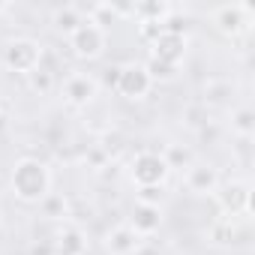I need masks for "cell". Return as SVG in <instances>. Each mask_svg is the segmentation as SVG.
I'll return each instance as SVG.
<instances>
[{"mask_svg":"<svg viewBox=\"0 0 255 255\" xmlns=\"http://www.w3.org/2000/svg\"><path fill=\"white\" fill-rule=\"evenodd\" d=\"M0 117H3V99H0Z\"/></svg>","mask_w":255,"mask_h":255,"instance_id":"484cf974","label":"cell"},{"mask_svg":"<svg viewBox=\"0 0 255 255\" xmlns=\"http://www.w3.org/2000/svg\"><path fill=\"white\" fill-rule=\"evenodd\" d=\"M186 48H189L186 33H168V30H162L150 42V60H159L165 66H174L177 69V63L186 57Z\"/></svg>","mask_w":255,"mask_h":255,"instance_id":"9c48e42d","label":"cell"},{"mask_svg":"<svg viewBox=\"0 0 255 255\" xmlns=\"http://www.w3.org/2000/svg\"><path fill=\"white\" fill-rule=\"evenodd\" d=\"M168 174H171V168L162 159V153H156V150H141L129 162V177L138 189H159L168 180Z\"/></svg>","mask_w":255,"mask_h":255,"instance_id":"277c9868","label":"cell"},{"mask_svg":"<svg viewBox=\"0 0 255 255\" xmlns=\"http://www.w3.org/2000/svg\"><path fill=\"white\" fill-rule=\"evenodd\" d=\"M219 183H222V177H219V171L210 162H192L183 171V186L192 195H213L219 189Z\"/></svg>","mask_w":255,"mask_h":255,"instance_id":"30bf717a","label":"cell"},{"mask_svg":"<svg viewBox=\"0 0 255 255\" xmlns=\"http://www.w3.org/2000/svg\"><path fill=\"white\" fill-rule=\"evenodd\" d=\"M9 189L24 204H42L51 195V168L36 156H21L9 171Z\"/></svg>","mask_w":255,"mask_h":255,"instance_id":"6da1fadb","label":"cell"},{"mask_svg":"<svg viewBox=\"0 0 255 255\" xmlns=\"http://www.w3.org/2000/svg\"><path fill=\"white\" fill-rule=\"evenodd\" d=\"M210 21L213 27L225 36V39H237L243 33L252 30V21H255V6L252 3H222L210 12Z\"/></svg>","mask_w":255,"mask_h":255,"instance_id":"3957f363","label":"cell"},{"mask_svg":"<svg viewBox=\"0 0 255 255\" xmlns=\"http://www.w3.org/2000/svg\"><path fill=\"white\" fill-rule=\"evenodd\" d=\"M42 60H45V48L30 36H15V39H6L0 45V63L9 72L30 75L33 69L42 66Z\"/></svg>","mask_w":255,"mask_h":255,"instance_id":"7a4b0ae2","label":"cell"},{"mask_svg":"<svg viewBox=\"0 0 255 255\" xmlns=\"http://www.w3.org/2000/svg\"><path fill=\"white\" fill-rule=\"evenodd\" d=\"M3 189H6V183H3V177H0V195H3Z\"/></svg>","mask_w":255,"mask_h":255,"instance_id":"cb8c5ba5","label":"cell"},{"mask_svg":"<svg viewBox=\"0 0 255 255\" xmlns=\"http://www.w3.org/2000/svg\"><path fill=\"white\" fill-rule=\"evenodd\" d=\"M129 225L141 240H147V237H153L159 228H162V207L159 204H141V201H135V207H132V213H129Z\"/></svg>","mask_w":255,"mask_h":255,"instance_id":"8fae6325","label":"cell"},{"mask_svg":"<svg viewBox=\"0 0 255 255\" xmlns=\"http://www.w3.org/2000/svg\"><path fill=\"white\" fill-rule=\"evenodd\" d=\"M84 255H90V252H84Z\"/></svg>","mask_w":255,"mask_h":255,"instance_id":"4316f807","label":"cell"},{"mask_svg":"<svg viewBox=\"0 0 255 255\" xmlns=\"http://www.w3.org/2000/svg\"><path fill=\"white\" fill-rule=\"evenodd\" d=\"M102 246H105L108 255H135L141 249V237L123 222V225H114L111 231H105Z\"/></svg>","mask_w":255,"mask_h":255,"instance_id":"7c38bea8","label":"cell"},{"mask_svg":"<svg viewBox=\"0 0 255 255\" xmlns=\"http://www.w3.org/2000/svg\"><path fill=\"white\" fill-rule=\"evenodd\" d=\"M60 93L72 108H87L99 93V81L90 72H69L60 84Z\"/></svg>","mask_w":255,"mask_h":255,"instance_id":"ba28073f","label":"cell"},{"mask_svg":"<svg viewBox=\"0 0 255 255\" xmlns=\"http://www.w3.org/2000/svg\"><path fill=\"white\" fill-rule=\"evenodd\" d=\"M144 69H147V75H150L153 81H156V78H159V81H168V78H174V72H177L174 66H165V63H159V60H147Z\"/></svg>","mask_w":255,"mask_h":255,"instance_id":"44dd1931","label":"cell"},{"mask_svg":"<svg viewBox=\"0 0 255 255\" xmlns=\"http://www.w3.org/2000/svg\"><path fill=\"white\" fill-rule=\"evenodd\" d=\"M114 90H117L123 99H129V102H141V99L153 90V78L147 75L144 63H123L120 72H117Z\"/></svg>","mask_w":255,"mask_h":255,"instance_id":"8992f818","label":"cell"},{"mask_svg":"<svg viewBox=\"0 0 255 255\" xmlns=\"http://www.w3.org/2000/svg\"><path fill=\"white\" fill-rule=\"evenodd\" d=\"M138 201L141 204H159L162 201V186L159 189H138Z\"/></svg>","mask_w":255,"mask_h":255,"instance_id":"7402d4cb","label":"cell"},{"mask_svg":"<svg viewBox=\"0 0 255 255\" xmlns=\"http://www.w3.org/2000/svg\"><path fill=\"white\" fill-rule=\"evenodd\" d=\"M117 72H120V66H105V75H102V78H105V84H108V87H114V84H117Z\"/></svg>","mask_w":255,"mask_h":255,"instance_id":"603a6c76","label":"cell"},{"mask_svg":"<svg viewBox=\"0 0 255 255\" xmlns=\"http://www.w3.org/2000/svg\"><path fill=\"white\" fill-rule=\"evenodd\" d=\"M162 159L168 162V168H189L195 159H192V150L189 147H180V144H168Z\"/></svg>","mask_w":255,"mask_h":255,"instance_id":"ac0fdd59","label":"cell"},{"mask_svg":"<svg viewBox=\"0 0 255 255\" xmlns=\"http://www.w3.org/2000/svg\"><path fill=\"white\" fill-rule=\"evenodd\" d=\"M219 210L225 216H240V213H252V189L246 180H228L219 183V189L213 192Z\"/></svg>","mask_w":255,"mask_h":255,"instance_id":"52a82bcc","label":"cell"},{"mask_svg":"<svg viewBox=\"0 0 255 255\" xmlns=\"http://www.w3.org/2000/svg\"><path fill=\"white\" fill-rule=\"evenodd\" d=\"M42 210H45L48 219H66V216H69V204H66V198L57 195V192H51V195L42 201Z\"/></svg>","mask_w":255,"mask_h":255,"instance_id":"d6986e66","label":"cell"},{"mask_svg":"<svg viewBox=\"0 0 255 255\" xmlns=\"http://www.w3.org/2000/svg\"><path fill=\"white\" fill-rule=\"evenodd\" d=\"M9 9V3H0V12H6Z\"/></svg>","mask_w":255,"mask_h":255,"instance_id":"d4e9b609","label":"cell"},{"mask_svg":"<svg viewBox=\"0 0 255 255\" xmlns=\"http://www.w3.org/2000/svg\"><path fill=\"white\" fill-rule=\"evenodd\" d=\"M231 132L240 138V141H252L255 138V111L249 105H240L231 111Z\"/></svg>","mask_w":255,"mask_h":255,"instance_id":"9a60e30c","label":"cell"},{"mask_svg":"<svg viewBox=\"0 0 255 255\" xmlns=\"http://www.w3.org/2000/svg\"><path fill=\"white\" fill-rule=\"evenodd\" d=\"M231 96V87L225 81H210L204 87V102H225Z\"/></svg>","mask_w":255,"mask_h":255,"instance_id":"ffe728a7","label":"cell"},{"mask_svg":"<svg viewBox=\"0 0 255 255\" xmlns=\"http://www.w3.org/2000/svg\"><path fill=\"white\" fill-rule=\"evenodd\" d=\"M27 84H30V90H33V93H39V96H48V93L54 90L57 78H54V72H51L48 66H39V69H33V72L27 75Z\"/></svg>","mask_w":255,"mask_h":255,"instance_id":"e0dca14e","label":"cell"},{"mask_svg":"<svg viewBox=\"0 0 255 255\" xmlns=\"http://www.w3.org/2000/svg\"><path fill=\"white\" fill-rule=\"evenodd\" d=\"M69 48L78 60H99L108 48V30L99 27L96 21L84 18V24L69 36Z\"/></svg>","mask_w":255,"mask_h":255,"instance_id":"5b68a950","label":"cell"},{"mask_svg":"<svg viewBox=\"0 0 255 255\" xmlns=\"http://www.w3.org/2000/svg\"><path fill=\"white\" fill-rule=\"evenodd\" d=\"M54 255H84L87 252V237L78 225H60L54 240H51Z\"/></svg>","mask_w":255,"mask_h":255,"instance_id":"4fadbf2b","label":"cell"},{"mask_svg":"<svg viewBox=\"0 0 255 255\" xmlns=\"http://www.w3.org/2000/svg\"><path fill=\"white\" fill-rule=\"evenodd\" d=\"M84 9L81 6H75V3H63V6H57L54 12H51V27H54V33H60V36H72L81 24H84Z\"/></svg>","mask_w":255,"mask_h":255,"instance_id":"5bb4252c","label":"cell"},{"mask_svg":"<svg viewBox=\"0 0 255 255\" xmlns=\"http://www.w3.org/2000/svg\"><path fill=\"white\" fill-rule=\"evenodd\" d=\"M174 12V6L168 0H144L135 3V21H165Z\"/></svg>","mask_w":255,"mask_h":255,"instance_id":"2e32d148","label":"cell"}]
</instances>
